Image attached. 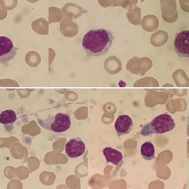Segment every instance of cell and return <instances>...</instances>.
<instances>
[{
	"label": "cell",
	"instance_id": "cell-1",
	"mask_svg": "<svg viewBox=\"0 0 189 189\" xmlns=\"http://www.w3.org/2000/svg\"><path fill=\"white\" fill-rule=\"evenodd\" d=\"M114 38L113 32L103 28L91 29L83 36V49L89 56L105 55L111 47Z\"/></svg>",
	"mask_w": 189,
	"mask_h": 189
},
{
	"label": "cell",
	"instance_id": "cell-2",
	"mask_svg": "<svg viewBox=\"0 0 189 189\" xmlns=\"http://www.w3.org/2000/svg\"><path fill=\"white\" fill-rule=\"evenodd\" d=\"M175 125L174 120L170 115L163 114L157 116L143 126L139 133L144 136L154 134H162L172 130Z\"/></svg>",
	"mask_w": 189,
	"mask_h": 189
},
{
	"label": "cell",
	"instance_id": "cell-3",
	"mask_svg": "<svg viewBox=\"0 0 189 189\" xmlns=\"http://www.w3.org/2000/svg\"><path fill=\"white\" fill-rule=\"evenodd\" d=\"M37 119L42 127L56 133L66 131L71 124L70 117L65 113H59L54 116L50 115L45 119L39 118Z\"/></svg>",
	"mask_w": 189,
	"mask_h": 189
},
{
	"label": "cell",
	"instance_id": "cell-4",
	"mask_svg": "<svg viewBox=\"0 0 189 189\" xmlns=\"http://www.w3.org/2000/svg\"><path fill=\"white\" fill-rule=\"evenodd\" d=\"M174 48L178 56L181 58L189 56V31L185 30L176 35L174 41Z\"/></svg>",
	"mask_w": 189,
	"mask_h": 189
},
{
	"label": "cell",
	"instance_id": "cell-5",
	"mask_svg": "<svg viewBox=\"0 0 189 189\" xmlns=\"http://www.w3.org/2000/svg\"><path fill=\"white\" fill-rule=\"evenodd\" d=\"M160 8L162 18L166 22L172 23L177 21L178 13L175 0H160Z\"/></svg>",
	"mask_w": 189,
	"mask_h": 189
},
{
	"label": "cell",
	"instance_id": "cell-6",
	"mask_svg": "<svg viewBox=\"0 0 189 189\" xmlns=\"http://www.w3.org/2000/svg\"><path fill=\"white\" fill-rule=\"evenodd\" d=\"M12 41L5 36L0 37V63L5 64L13 59L17 50Z\"/></svg>",
	"mask_w": 189,
	"mask_h": 189
},
{
	"label": "cell",
	"instance_id": "cell-7",
	"mask_svg": "<svg viewBox=\"0 0 189 189\" xmlns=\"http://www.w3.org/2000/svg\"><path fill=\"white\" fill-rule=\"evenodd\" d=\"M85 149L84 143L79 137L70 139L65 147L67 156L71 158H76L81 156L84 153Z\"/></svg>",
	"mask_w": 189,
	"mask_h": 189
},
{
	"label": "cell",
	"instance_id": "cell-8",
	"mask_svg": "<svg viewBox=\"0 0 189 189\" xmlns=\"http://www.w3.org/2000/svg\"><path fill=\"white\" fill-rule=\"evenodd\" d=\"M133 126L132 119L130 116L126 115L119 116L114 125L117 135L119 136L129 133L132 130Z\"/></svg>",
	"mask_w": 189,
	"mask_h": 189
},
{
	"label": "cell",
	"instance_id": "cell-9",
	"mask_svg": "<svg viewBox=\"0 0 189 189\" xmlns=\"http://www.w3.org/2000/svg\"><path fill=\"white\" fill-rule=\"evenodd\" d=\"M16 120V114L12 110H7L0 114V122L4 125L6 130L8 132H10L12 130Z\"/></svg>",
	"mask_w": 189,
	"mask_h": 189
},
{
	"label": "cell",
	"instance_id": "cell-10",
	"mask_svg": "<svg viewBox=\"0 0 189 189\" xmlns=\"http://www.w3.org/2000/svg\"><path fill=\"white\" fill-rule=\"evenodd\" d=\"M106 162L118 165L122 161L123 156L120 151L110 147H106L102 151Z\"/></svg>",
	"mask_w": 189,
	"mask_h": 189
},
{
	"label": "cell",
	"instance_id": "cell-11",
	"mask_svg": "<svg viewBox=\"0 0 189 189\" xmlns=\"http://www.w3.org/2000/svg\"><path fill=\"white\" fill-rule=\"evenodd\" d=\"M141 23L143 29L149 32L156 31L159 26L158 18L155 15L152 14L147 15L144 17Z\"/></svg>",
	"mask_w": 189,
	"mask_h": 189
},
{
	"label": "cell",
	"instance_id": "cell-12",
	"mask_svg": "<svg viewBox=\"0 0 189 189\" xmlns=\"http://www.w3.org/2000/svg\"><path fill=\"white\" fill-rule=\"evenodd\" d=\"M49 22L45 18L40 17L33 21L31 24L32 30L36 34L43 35L49 34Z\"/></svg>",
	"mask_w": 189,
	"mask_h": 189
},
{
	"label": "cell",
	"instance_id": "cell-13",
	"mask_svg": "<svg viewBox=\"0 0 189 189\" xmlns=\"http://www.w3.org/2000/svg\"><path fill=\"white\" fill-rule=\"evenodd\" d=\"M168 39V33L164 31L159 30L152 35L150 38V42L155 47H160L165 44Z\"/></svg>",
	"mask_w": 189,
	"mask_h": 189
},
{
	"label": "cell",
	"instance_id": "cell-14",
	"mask_svg": "<svg viewBox=\"0 0 189 189\" xmlns=\"http://www.w3.org/2000/svg\"><path fill=\"white\" fill-rule=\"evenodd\" d=\"M140 152L142 157L146 160H150L155 157V149L150 142L146 141L141 145Z\"/></svg>",
	"mask_w": 189,
	"mask_h": 189
},
{
	"label": "cell",
	"instance_id": "cell-15",
	"mask_svg": "<svg viewBox=\"0 0 189 189\" xmlns=\"http://www.w3.org/2000/svg\"><path fill=\"white\" fill-rule=\"evenodd\" d=\"M127 16L129 21L134 25H141V8L135 6L129 7Z\"/></svg>",
	"mask_w": 189,
	"mask_h": 189
},
{
	"label": "cell",
	"instance_id": "cell-16",
	"mask_svg": "<svg viewBox=\"0 0 189 189\" xmlns=\"http://www.w3.org/2000/svg\"><path fill=\"white\" fill-rule=\"evenodd\" d=\"M25 60L27 63L34 65L39 64L41 60L40 54L35 51H30L26 54Z\"/></svg>",
	"mask_w": 189,
	"mask_h": 189
},
{
	"label": "cell",
	"instance_id": "cell-17",
	"mask_svg": "<svg viewBox=\"0 0 189 189\" xmlns=\"http://www.w3.org/2000/svg\"><path fill=\"white\" fill-rule=\"evenodd\" d=\"M59 9L54 7H50L49 8V23L50 24L59 22L58 19L59 12Z\"/></svg>",
	"mask_w": 189,
	"mask_h": 189
},
{
	"label": "cell",
	"instance_id": "cell-18",
	"mask_svg": "<svg viewBox=\"0 0 189 189\" xmlns=\"http://www.w3.org/2000/svg\"><path fill=\"white\" fill-rule=\"evenodd\" d=\"M179 2L181 8L185 12H188L189 0H179Z\"/></svg>",
	"mask_w": 189,
	"mask_h": 189
},
{
	"label": "cell",
	"instance_id": "cell-19",
	"mask_svg": "<svg viewBox=\"0 0 189 189\" xmlns=\"http://www.w3.org/2000/svg\"><path fill=\"white\" fill-rule=\"evenodd\" d=\"M119 85L120 87H124L126 86V84L125 82L122 80H121L119 83Z\"/></svg>",
	"mask_w": 189,
	"mask_h": 189
}]
</instances>
